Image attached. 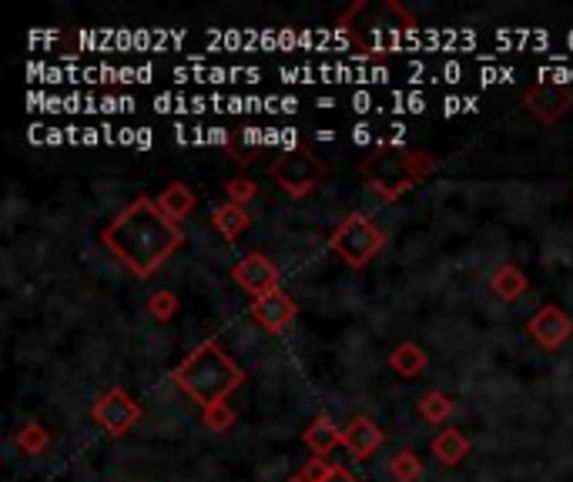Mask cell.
I'll use <instances>...</instances> for the list:
<instances>
[{
    "label": "cell",
    "instance_id": "cell-1",
    "mask_svg": "<svg viewBox=\"0 0 573 482\" xmlns=\"http://www.w3.org/2000/svg\"><path fill=\"white\" fill-rule=\"evenodd\" d=\"M181 228L171 221L158 201L138 198L104 228V245L121 258L138 278H148L181 245Z\"/></svg>",
    "mask_w": 573,
    "mask_h": 482
},
{
    "label": "cell",
    "instance_id": "cell-2",
    "mask_svg": "<svg viewBox=\"0 0 573 482\" xmlns=\"http://www.w3.org/2000/svg\"><path fill=\"white\" fill-rule=\"evenodd\" d=\"M245 379V372L228 359L218 342H205L195 355H188L185 362L175 369L178 389L191 395V402H198L202 409L222 406L225 395L238 389Z\"/></svg>",
    "mask_w": 573,
    "mask_h": 482
},
{
    "label": "cell",
    "instance_id": "cell-3",
    "mask_svg": "<svg viewBox=\"0 0 573 482\" xmlns=\"http://www.w3.org/2000/svg\"><path fill=\"white\" fill-rule=\"evenodd\" d=\"M382 241H386V235H382V228L376 221H369L366 215H349L336 231H332L329 245L336 248L352 268H362L382 248Z\"/></svg>",
    "mask_w": 573,
    "mask_h": 482
},
{
    "label": "cell",
    "instance_id": "cell-4",
    "mask_svg": "<svg viewBox=\"0 0 573 482\" xmlns=\"http://www.w3.org/2000/svg\"><path fill=\"white\" fill-rule=\"evenodd\" d=\"M272 178H275V185L282 191H289V195H309L315 188V181L322 178V165L305 148H299V151L285 154L282 161H275Z\"/></svg>",
    "mask_w": 573,
    "mask_h": 482
},
{
    "label": "cell",
    "instance_id": "cell-5",
    "mask_svg": "<svg viewBox=\"0 0 573 482\" xmlns=\"http://www.w3.org/2000/svg\"><path fill=\"white\" fill-rule=\"evenodd\" d=\"M91 416L104 432H108V436H124V432H128L141 419V409L124 389H111V392H104L98 402H94Z\"/></svg>",
    "mask_w": 573,
    "mask_h": 482
},
{
    "label": "cell",
    "instance_id": "cell-6",
    "mask_svg": "<svg viewBox=\"0 0 573 482\" xmlns=\"http://www.w3.org/2000/svg\"><path fill=\"white\" fill-rule=\"evenodd\" d=\"M232 278L245 288L248 295L262 298V295H269V292L279 288V278L282 275H279V268L269 262V258L259 255V252H252V255H245L242 262H235Z\"/></svg>",
    "mask_w": 573,
    "mask_h": 482
},
{
    "label": "cell",
    "instance_id": "cell-7",
    "mask_svg": "<svg viewBox=\"0 0 573 482\" xmlns=\"http://www.w3.org/2000/svg\"><path fill=\"white\" fill-rule=\"evenodd\" d=\"M527 332L543 345V349L553 352V349H560V345L573 335V318L563 312V308H557V305H543L537 315H530Z\"/></svg>",
    "mask_w": 573,
    "mask_h": 482
},
{
    "label": "cell",
    "instance_id": "cell-8",
    "mask_svg": "<svg viewBox=\"0 0 573 482\" xmlns=\"http://www.w3.org/2000/svg\"><path fill=\"white\" fill-rule=\"evenodd\" d=\"M171 77L181 84L198 81V84H232V81H245V84H259L262 71L259 67H205V64H191V67H175Z\"/></svg>",
    "mask_w": 573,
    "mask_h": 482
},
{
    "label": "cell",
    "instance_id": "cell-9",
    "mask_svg": "<svg viewBox=\"0 0 573 482\" xmlns=\"http://www.w3.org/2000/svg\"><path fill=\"white\" fill-rule=\"evenodd\" d=\"M295 312H299V308H295V302L282 288H275V292L255 298V302L248 305V315H252L265 332H282L285 325L295 322Z\"/></svg>",
    "mask_w": 573,
    "mask_h": 482
},
{
    "label": "cell",
    "instance_id": "cell-10",
    "mask_svg": "<svg viewBox=\"0 0 573 482\" xmlns=\"http://www.w3.org/2000/svg\"><path fill=\"white\" fill-rule=\"evenodd\" d=\"M382 439L386 436H382V429L376 426V419H369V416L352 419L349 429L342 432V446H346L356 459H369L372 452L382 446Z\"/></svg>",
    "mask_w": 573,
    "mask_h": 482
},
{
    "label": "cell",
    "instance_id": "cell-11",
    "mask_svg": "<svg viewBox=\"0 0 573 482\" xmlns=\"http://www.w3.org/2000/svg\"><path fill=\"white\" fill-rule=\"evenodd\" d=\"M570 101H573V91L557 88V84H540V88L530 91V108L533 114H540L543 121H553L557 114H563Z\"/></svg>",
    "mask_w": 573,
    "mask_h": 482
},
{
    "label": "cell",
    "instance_id": "cell-12",
    "mask_svg": "<svg viewBox=\"0 0 573 482\" xmlns=\"http://www.w3.org/2000/svg\"><path fill=\"white\" fill-rule=\"evenodd\" d=\"M212 225H215V231L222 238H228V241H235L242 231L252 225V215L245 211V205H235V201H225V205H218L215 211H212Z\"/></svg>",
    "mask_w": 573,
    "mask_h": 482
},
{
    "label": "cell",
    "instance_id": "cell-13",
    "mask_svg": "<svg viewBox=\"0 0 573 482\" xmlns=\"http://www.w3.org/2000/svg\"><path fill=\"white\" fill-rule=\"evenodd\" d=\"M339 442H342V429L329 416H319L309 429H305V446H309L315 456H322V459H326L329 452L339 446Z\"/></svg>",
    "mask_w": 573,
    "mask_h": 482
},
{
    "label": "cell",
    "instance_id": "cell-14",
    "mask_svg": "<svg viewBox=\"0 0 573 482\" xmlns=\"http://www.w3.org/2000/svg\"><path fill=\"white\" fill-rule=\"evenodd\" d=\"M433 456L443 462V466H456V462L470 456V439H466L460 429H443L433 439Z\"/></svg>",
    "mask_w": 573,
    "mask_h": 482
},
{
    "label": "cell",
    "instance_id": "cell-15",
    "mask_svg": "<svg viewBox=\"0 0 573 482\" xmlns=\"http://www.w3.org/2000/svg\"><path fill=\"white\" fill-rule=\"evenodd\" d=\"M490 288L503 298V302H517L520 295H527L530 282L517 265H500L496 268V275L490 278Z\"/></svg>",
    "mask_w": 573,
    "mask_h": 482
},
{
    "label": "cell",
    "instance_id": "cell-16",
    "mask_svg": "<svg viewBox=\"0 0 573 482\" xmlns=\"http://www.w3.org/2000/svg\"><path fill=\"white\" fill-rule=\"evenodd\" d=\"M155 111L158 114H202V111H212V94H195V98H185V94H158Z\"/></svg>",
    "mask_w": 573,
    "mask_h": 482
},
{
    "label": "cell",
    "instance_id": "cell-17",
    "mask_svg": "<svg viewBox=\"0 0 573 482\" xmlns=\"http://www.w3.org/2000/svg\"><path fill=\"white\" fill-rule=\"evenodd\" d=\"M158 208L165 211V215L171 221H181L191 215V208H195V195H191L188 185H181V181H175V185H168L165 191H161L158 198Z\"/></svg>",
    "mask_w": 573,
    "mask_h": 482
},
{
    "label": "cell",
    "instance_id": "cell-18",
    "mask_svg": "<svg viewBox=\"0 0 573 482\" xmlns=\"http://www.w3.org/2000/svg\"><path fill=\"white\" fill-rule=\"evenodd\" d=\"M389 365H393L403 379H416V375L426 369V352L419 349L416 342H403V345H396L393 355H389Z\"/></svg>",
    "mask_w": 573,
    "mask_h": 482
},
{
    "label": "cell",
    "instance_id": "cell-19",
    "mask_svg": "<svg viewBox=\"0 0 573 482\" xmlns=\"http://www.w3.org/2000/svg\"><path fill=\"white\" fill-rule=\"evenodd\" d=\"M419 412H423V419L429 422H446L453 416V402L450 395L443 392H426L423 399H419Z\"/></svg>",
    "mask_w": 573,
    "mask_h": 482
},
{
    "label": "cell",
    "instance_id": "cell-20",
    "mask_svg": "<svg viewBox=\"0 0 573 482\" xmlns=\"http://www.w3.org/2000/svg\"><path fill=\"white\" fill-rule=\"evenodd\" d=\"M389 476L396 482H416L423 476V462H419L416 452H399V456H393V462H389Z\"/></svg>",
    "mask_w": 573,
    "mask_h": 482
},
{
    "label": "cell",
    "instance_id": "cell-21",
    "mask_svg": "<svg viewBox=\"0 0 573 482\" xmlns=\"http://www.w3.org/2000/svg\"><path fill=\"white\" fill-rule=\"evenodd\" d=\"M426 108H429V101H426L423 91H393V94H389V108L386 111H393V114H419V111H426Z\"/></svg>",
    "mask_w": 573,
    "mask_h": 482
},
{
    "label": "cell",
    "instance_id": "cell-22",
    "mask_svg": "<svg viewBox=\"0 0 573 482\" xmlns=\"http://www.w3.org/2000/svg\"><path fill=\"white\" fill-rule=\"evenodd\" d=\"M148 312L155 315L158 322H168V318L178 312V298H175V292H155V295H151V302H148Z\"/></svg>",
    "mask_w": 573,
    "mask_h": 482
},
{
    "label": "cell",
    "instance_id": "cell-23",
    "mask_svg": "<svg viewBox=\"0 0 573 482\" xmlns=\"http://www.w3.org/2000/svg\"><path fill=\"white\" fill-rule=\"evenodd\" d=\"M17 442H21V449H27V452H41V449L47 446V432L37 426V422H31V426L21 429Z\"/></svg>",
    "mask_w": 573,
    "mask_h": 482
},
{
    "label": "cell",
    "instance_id": "cell-24",
    "mask_svg": "<svg viewBox=\"0 0 573 482\" xmlns=\"http://www.w3.org/2000/svg\"><path fill=\"white\" fill-rule=\"evenodd\" d=\"M225 191H228V201H235V205H245V201L255 198V185L248 178H232L225 185Z\"/></svg>",
    "mask_w": 573,
    "mask_h": 482
},
{
    "label": "cell",
    "instance_id": "cell-25",
    "mask_svg": "<svg viewBox=\"0 0 573 482\" xmlns=\"http://www.w3.org/2000/svg\"><path fill=\"white\" fill-rule=\"evenodd\" d=\"M205 422H208V426H212L215 432H225V429H228V426H232V422H235V412L228 409L225 402H222V406H212V409H205Z\"/></svg>",
    "mask_w": 573,
    "mask_h": 482
},
{
    "label": "cell",
    "instance_id": "cell-26",
    "mask_svg": "<svg viewBox=\"0 0 573 482\" xmlns=\"http://www.w3.org/2000/svg\"><path fill=\"white\" fill-rule=\"evenodd\" d=\"M138 104L135 98H124V94H108V98H101V114H124V111H135Z\"/></svg>",
    "mask_w": 573,
    "mask_h": 482
},
{
    "label": "cell",
    "instance_id": "cell-27",
    "mask_svg": "<svg viewBox=\"0 0 573 482\" xmlns=\"http://www.w3.org/2000/svg\"><path fill=\"white\" fill-rule=\"evenodd\" d=\"M332 472V466L322 456H312L309 462H305V469H302V479L305 482H326V476Z\"/></svg>",
    "mask_w": 573,
    "mask_h": 482
},
{
    "label": "cell",
    "instance_id": "cell-28",
    "mask_svg": "<svg viewBox=\"0 0 573 482\" xmlns=\"http://www.w3.org/2000/svg\"><path fill=\"white\" fill-rule=\"evenodd\" d=\"M473 111H480V101L476 98H446L443 101V114L446 118H453V114H473Z\"/></svg>",
    "mask_w": 573,
    "mask_h": 482
},
{
    "label": "cell",
    "instance_id": "cell-29",
    "mask_svg": "<svg viewBox=\"0 0 573 482\" xmlns=\"http://www.w3.org/2000/svg\"><path fill=\"white\" fill-rule=\"evenodd\" d=\"M295 111H299V98H279V94L265 98V114H295Z\"/></svg>",
    "mask_w": 573,
    "mask_h": 482
},
{
    "label": "cell",
    "instance_id": "cell-30",
    "mask_svg": "<svg viewBox=\"0 0 573 482\" xmlns=\"http://www.w3.org/2000/svg\"><path fill=\"white\" fill-rule=\"evenodd\" d=\"M517 77V71L513 67H493V64H486L483 71H480V81L483 84H503V81H513Z\"/></svg>",
    "mask_w": 573,
    "mask_h": 482
},
{
    "label": "cell",
    "instance_id": "cell-31",
    "mask_svg": "<svg viewBox=\"0 0 573 482\" xmlns=\"http://www.w3.org/2000/svg\"><path fill=\"white\" fill-rule=\"evenodd\" d=\"M349 108H352V111H359V114H366V111H382L379 104H376V98H372L369 91H356V94H352V98H349Z\"/></svg>",
    "mask_w": 573,
    "mask_h": 482
},
{
    "label": "cell",
    "instance_id": "cell-32",
    "mask_svg": "<svg viewBox=\"0 0 573 482\" xmlns=\"http://www.w3.org/2000/svg\"><path fill=\"white\" fill-rule=\"evenodd\" d=\"M349 134H352V141H356V144H372V141H376V128H372V124H356V128H352Z\"/></svg>",
    "mask_w": 573,
    "mask_h": 482
},
{
    "label": "cell",
    "instance_id": "cell-33",
    "mask_svg": "<svg viewBox=\"0 0 573 482\" xmlns=\"http://www.w3.org/2000/svg\"><path fill=\"white\" fill-rule=\"evenodd\" d=\"M242 144H248V148H259V144H265V128H245Z\"/></svg>",
    "mask_w": 573,
    "mask_h": 482
},
{
    "label": "cell",
    "instance_id": "cell-34",
    "mask_svg": "<svg viewBox=\"0 0 573 482\" xmlns=\"http://www.w3.org/2000/svg\"><path fill=\"white\" fill-rule=\"evenodd\" d=\"M155 144V131L151 128H135V148L138 151H148Z\"/></svg>",
    "mask_w": 573,
    "mask_h": 482
},
{
    "label": "cell",
    "instance_id": "cell-35",
    "mask_svg": "<svg viewBox=\"0 0 573 482\" xmlns=\"http://www.w3.org/2000/svg\"><path fill=\"white\" fill-rule=\"evenodd\" d=\"M228 141L232 138H228L225 128H205V144H218V148H225Z\"/></svg>",
    "mask_w": 573,
    "mask_h": 482
},
{
    "label": "cell",
    "instance_id": "cell-36",
    "mask_svg": "<svg viewBox=\"0 0 573 482\" xmlns=\"http://www.w3.org/2000/svg\"><path fill=\"white\" fill-rule=\"evenodd\" d=\"M326 482H359V479L352 476L349 469H342V466H332V472L326 476Z\"/></svg>",
    "mask_w": 573,
    "mask_h": 482
},
{
    "label": "cell",
    "instance_id": "cell-37",
    "mask_svg": "<svg viewBox=\"0 0 573 482\" xmlns=\"http://www.w3.org/2000/svg\"><path fill=\"white\" fill-rule=\"evenodd\" d=\"M81 144H104L101 128H81Z\"/></svg>",
    "mask_w": 573,
    "mask_h": 482
},
{
    "label": "cell",
    "instance_id": "cell-38",
    "mask_svg": "<svg viewBox=\"0 0 573 482\" xmlns=\"http://www.w3.org/2000/svg\"><path fill=\"white\" fill-rule=\"evenodd\" d=\"M118 144H131L135 148V128H118Z\"/></svg>",
    "mask_w": 573,
    "mask_h": 482
},
{
    "label": "cell",
    "instance_id": "cell-39",
    "mask_svg": "<svg viewBox=\"0 0 573 482\" xmlns=\"http://www.w3.org/2000/svg\"><path fill=\"white\" fill-rule=\"evenodd\" d=\"M315 141H336V131H315Z\"/></svg>",
    "mask_w": 573,
    "mask_h": 482
},
{
    "label": "cell",
    "instance_id": "cell-40",
    "mask_svg": "<svg viewBox=\"0 0 573 482\" xmlns=\"http://www.w3.org/2000/svg\"><path fill=\"white\" fill-rule=\"evenodd\" d=\"M289 482H305V479H302V476H292Z\"/></svg>",
    "mask_w": 573,
    "mask_h": 482
}]
</instances>
